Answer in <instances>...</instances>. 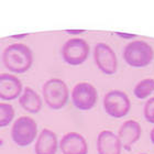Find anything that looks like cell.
Instances as JSON below:
<instances>
[{
	"instance_id": "1",
	"label": "cell",
	"mask_w": 154,
	"mask_h": 154,
	"mask_svg": "<svg viewBox=\"0 0 154 154\" xmlns=\"http://www.w3.org/2000/svg\"><path fill=\"white\" fill-rule=\"evenodd\" d=\"M2 62L6 68L16 74H23L32 66L33 53L28 45L13 43L3 50Z\"/></svg>"
},
{
	"instance_id": "2",
	"label": "cell",
	"mask_w": 154,
	"mask_h": 154,
	"mask_svg": "<svg viewBox=\"0 0 154 154\" xmlns=\"http://www.w3.org/2000/svg\"><path fill=\"white\" fill-rule=\"evenodd\" d=\"M153 57V48L148 42L142 40L130 42L123 50V60L125 63L135 68L148 66Z\"/></svg>"
},
{
	"instance_id": "3",
	"label": "cell",
	"mask_w": 154,
	"mask_h": 154,
	"mask_svg": "<svg viewBox=\"0 0 154 154\" xmlns=\"http://www.w3.org/2000/svg\"><path fill=\"white\" fill-rule=\"evenodd\" d=\"M42 93L45 103L53 110L64 108L69 97L67 85L60 78H52L45 82L42 88Z\"/></svg>"
},
{
	"instance_id": "4",
	"label": "cell",
	"mask_w": 154,
	"mask_h": 154,
	"mask_svg": "<svg viewBox=\"0 0 154 154\" xmlns=\"http://www.w3.org/2000/svg\"><path fill=\"white\" fill-rule=\"evenodd\" d=\"M38 125L34 119L23 116L14 121L11 129V138L19 146H28L36 139Z\"/></svg>"
},
{
	"instance_id": "5",
	"label": "cell",
	"mask_w": 154,
	"mask_h": 154,
	"mask_svg": "<svg viewBox=\"0 0 154 154\" xmlns=\"http://www.w3.org/2000/svg\"><path fill=\"white\" fill-rule=\"evenodd\" d=\"M89 44L84 38H69L62 46V57L72 66L83 64L89 56Z\"/></svg>"
},
{
	"instance_id": "6",
	"label": "cell",
	"mask_w": 154,
	"mask_h": 154,
	"mask_svg": "<svg viewBox=\"0 0 154 154\" xmlns=\"http://www.w3.org/2000/svg\"><path fill=\"white\" fill-rule=\"evenodd\" d=\"M103 108L107 115L112 118H123L131 108L128 95L121 90H111L103 97Z\"/></svg>"
},
{
	"instance_id": "7",
	"label": "cell",
	"mask_w": 154,
	"mask_h": 154,
	"mask_svg": "<svg viewBox=\"0 0 154 154\" xmlns=\"http://www.w3.org/2000/svg\"><path fill=\"white\" fill-rule=\"evenodd\" d=\"M98 99V93L95 86L89 83H78L72 90V101L79 110L93 109Z\"/></svg>"
},
{
	"instance_id": "8",
	"label": "cell",
	"mask_w": 154,
	"mask_h": 154,
	"mask_svg": "<svg viewBox=\"0 0 154 154\" xmlns=\"http://www.w3.org/2000/svg\"><path fill=\"white\" fill-rule=\"evenodd\" d=\"M94 58L97 67L106 75H113L118 71V60L115 51L106 43H97L94 48Z\"/></svg>"
},
{
	"instance_id": "9",
	"label": "cell",
	"mask_w": 154,
	"mask_h": 154,
	"mask_svg": "<svg viewBox=\"0 0 154 154\" xmlns=\"http://www.w3.org/2000/svg\"><path fill=\"white\" fill-rule=\"evenodd\" d=\"M60 148L63 154H87L88 144L86 139L78 132H68L62 138Z\"/></svg>"
},
{
	"instance_id": "10",
	"label": "cell",
	"mask_w": 154,
	"mask_h": 154,
	"mask_svg": "<svg viewBox=\"0 0 154 154\" xmlns=\"http://www.w3.org/2000/svg\"><path fill=\"white\" fill-rule=\"evenodd\" d=\"M141 137V125L134 120H127L120 125L118 138L121 142L122 148L131 151V146L139 141Z\"/></svg>"
},
{
	"instance_id": "11",
	"label": "cell",
	"mask_w": 154,
	"mask_h": 154,
	"mask_svg": "<svg viewBox=\"0 0 154 154\" xmlns=\"http://www.w3.org/2000/svg\"><path fill=\"white\" fill-rule=\"evenodd\" d=\"M22 94V83L12 74H0V98L3 100H13Z\"/></svg>"
},
{
	"instance_id": "12",
	"label": "cell",
	"mask_w": 154,
	"mask_h": 154,
	"mask_svg": "<svg viewBox=\"0 0 154 154\" xmlns=\"http://www.w3.org/2000/svg\"><path fill=\"white\" fill-rule=\"evenodd\" d=\"M121 142L112 131L103 130L97 138L98 154H121Z\"/></svg>"
},
{
	"instance_id": "13",
	"label": "cell",
	"mask_w": 154,
	"mask_h": 154,
	"mask_svg": "<svg viewBox=\"0 0 154 154\" xmlns=\"http://www.w3.org/2000/svg\"><path fill=\"white\" fill-rule=\"evenodd\" d=\"M57 148V135L50 129H43L36 139L35 154H56Z\"/></svg>"
},
{
	"instance_id": "14",
	"label": "cell",
	"mask_w": 154,
	"mask_h": 154,
	"mask_svg": "<svg viewBox=\"0 0 154 154\" xmlns=\"http://www.w3.org/2000/svg\"><path fill=\"white\" fill-rule=\"evenodd\" d=\"M19 103L23 109L30 113H38L42 108V99L40 95L31 87H26L19 97Z\"/></svg>"
},
{
	"instance_id": "15",
	"label": "cell",
	"mask_w": 154,
	"mask_h": 154,
	"mask_svg": "<svg viewBox=\"0 0 154 154\" xmlns=\"http://www.w3.org/2000/svg\"><path fill=\"white\" fill-rule=\"evenodd\" d=\"M133 93L139 99H145L151 95H154V79L145 78V79L140 80L134 87Z\"/></svg>"
},
{
	"instance_id": "16",
	"label": "cell",
	"mask_w": 154,
	"mask_h": 154,
	"mask_svg": "<svg viewBox=\"0 0 154 154\" xmlns=\"http://www.w3.org/2000/svg\"><path fill=\"white\" fill-rule=\"evenodd\" d=\"M14 118V109L10 103H0V128H5L12 122Z\"/></svg>"
},
{
	"instance_id": "17",
	"label": "cell",
	"mask_w": 154,
	"mask_h": 154,
	"mask_svg": "<svg viewBox=\"0 0 154 154\" xmlns=\"http://www.w3.org/2000/svg\"><path fill=\"white\" fill-rule=\"evenodd\" d=\"M144 118L150 123H154V97L150 98L144 106Z\"/></svg>"
},
{
	"instance_id": "18",
	"label": "cell",
	"mask_w": 154,
	"mask_h": 154,
	"mask_svg": "<svg viewBox=\"0 0 154 154\" xmlns=\"http://www.w3.org/2000/svg\"><path fill=\"white\" fill-rule=\"evenodd\" d=\"M117 35L121 36V38H137L135 34H125V33H117Z\"/></svg>"
},
{
	"instance_id": "19",
	"label": "cell",
	"mask_w": 154,
	"mask_h": 154,
	"mask_svg": "<svg viewBox=\"0 0 154 154\" xmlns=\"http://www.w3.org/2000/svg\"><path fill=\"white\" fill-rule=\"evenodd\" d=\"M150 139H151V142L154 144V128L152 129L151 133H150Z\"/></svg>"
},
{
	"instance_id": "20",
	"label": "cell",
	"mask_w": 154,
	"mask_h": 154,
	"mask_svg": "<svg viewBox=\"0 0 154 154\" xmlns=\"http://www.w3.org/2000/svg\"><path fill=\"white\" fill-rule=\"evenodd\" d=\"M67 32L68 33H72V34H76V33H83L84 31H82V30H79V31H71V30H68Z\"/></svg>"
},
{
	"instance_id": "21",
	"label": "cell",
	"mask_w": 154,
	"mask_h": 154,
	"mask_svg": "<svg viewBox=\"0 0 154 154\" xmlns=\"http://www.w3.org/2000/svg\"><path fill=\"white\" fill-rule=\"evenodd\" d=\"M141 154H145V153H141Z\"/></svg>"
}]
</instances>
